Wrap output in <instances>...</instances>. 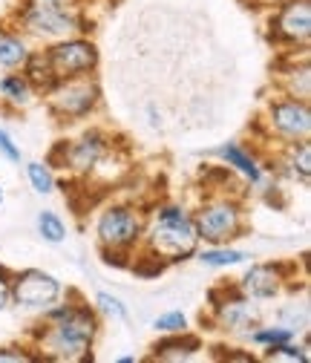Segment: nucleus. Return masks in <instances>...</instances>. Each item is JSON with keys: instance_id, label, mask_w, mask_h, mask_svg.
Listing matches in <instances>:
<instances>
[{"instance_id": "obj_3", "label": "nucleus", "mask_w": 311, "mask_h": 363, "mask_svg": "<svg viewBox=\"0 0 311 363\" xmlns=\"http://www.w3.org/2000/svg\"><path fill=\"white\" fill-rule=\"evenodd\" d=\"M75 0H21L18 23L29 35L40 38H69L75 32L86 35V18L72 6Z\"/></svg>"}, {"instance_id": "obj_9", "label": "nucleus", "mask_w": 311, "mask_h": 363, "mask_svg": "<svg viewBox=\"0 0 311 363\" xmlns=\"http://www.w3.org/2000/svg\"><path fill=\"white\" fill-rule=\"evenodd\" d=\"M271 38L288 47H305L311 38V4L308 0H283L271 15Z\"/></svg>"}, {"instance_id": "obj_11", "label": "nucleus", "mask_w": 311, "mask_h": 363, "mask_svg": "<svg viewBox=\"0 0 311 363\" xmlns=\"http://www.w3.org/2000/svg\"><path fill=\"white\" fill-rule=\"evenodd\" d=\"M268 124L271 130L285 142H300L308 139L311 133V110L308 101L283 96V99H271L268 104Z\"/></svg>"}, {"instance_id": "obj_32", "label": "nucleus", "mask_w": 311, "mask_h": 363, "mask_svg": "<svg viewBox=\"0 0 311 363\" xmlns=\"http://www.w3.org/2000/svg\"><path fill=\"white\" fill-rule=\"evenodd\" d=\"M15 303L12 297V274H0V311H6Z\"/></svg>"}, {"instance_id": "obj_34", "label": "nucleus", "mask_w": 311, "mask_h": 363, "mask_svg": "<svg viewBox=\"0 0 311 363\" xmlns=\"http://www.w3.org/2000/svg\"><path fill=\"white\" fill-rule=\"evenodd\" d=\"M0 274H9V271H6V268H4V265H0Z\"/></svg>"}, {"instance_id": "obj_23", "label": "nucleus", "mask_w": 311, "mask_h": 363, "mask_svg": "<svg viewBox=\"0 0 311 363\" xmlns=\"http://www.w3.org/2000/svg\"><path fill=\"white\" fill-rule=\"evenodd\" d=\"M265 360H291V363H308V346H297L294 340L285 343H274V346H265Z\"/></svg>"}, {"instance_id": "obj_1", "label": "nucleus", "mask_w": 311, "mask_h": 363, "mask_svg": "<svg viewBox=\"0 0 311 363\" xmlns=\"http://www.w3.org/2000/svg\"><path fill=\"white\" fill-rule=\"evenodd\" d=\"M43 332L35 335L40 360L86 363L93 360V343L98 337V314L84 303L43 308Z\"/></svg>"}, {"instance_id": "obj_26", "label": "nucleus", "mask_w": 311, "mask_h": 363, "mask_svg": "<svg viewBox=\"0 0 311 363\" xmlns=\"http://www.w3.org/2000/svg\"><path fill=\"white\" fill-rule=\"evenodd\" d=\"M26 176H29V185H32V191L35 194H52V188H55V176H52V170H50V164H40V162H29L26 164Z\"/></svg>"}, {"instance_id": "obj_7", "label": "nucleus", "mask_w": 311, "mask_h": 363, "mask_svg": "<svg viewBox=\"0 0 311 363\" xmlns=\"http://www.w3.org/2000/svg\"><path fill=\"white\" fill-rule=\"evenodd\" d=\"M47 61L58 81L75 78V75H90L98 67V47L86 38H61L47 50Z\"/></svg>"}, {"instance_id": "obj_25", "label": "nucleus", "mask_w": 311, "mask_h": 363, "mask_svg": "<svg viewBox=\"0 0 311 363\" xmlns=\"http://www.w3.org/2000/svg\"><path fill=\"white\" fill-rule=\"evenodd\" d=\"M130 268H132V274H136V277H142V280H153V277L164 274V271H167V262H164L162 257H156L153 251L145 248V254L136 257V262H130Z\"/></svg>"}, {"instance_id": "obj_21", "label": "nucleus", "mask_w": 311, "mask_h": 363, "mask_svg": "<svg viewBox=\"0 0 311 363\" xmlns=\"http://www.w3.org/2000/svg\"><path fill=\"white\" fill-rule=\"evenodd\" d=\"M199 262L202 265H210V268H225V265H239L245 259H251V254L245 251H237V248H228V245H210L205 251H196Z\"/></svg>"}, {"instance_id": "obj_17", "label": "nucleus", "mask_w": 311, "mask_h": 363, "mask_svg": "<svg viewBox=\"0 0 311 363\" xmlns=\"http://www.w3.org/2000/svg\"><path fill=\"white\" fill-rule=\"evenodd\" d=\"M35 99V89L29 86V81L23 75H4L0 78V101L12 104V110H26Z\"/></svg>"}, {"instance_id": "obj_19", "label": "nucleus", "mask_w": 311, "mask_h": 363, "mask_svg": "<svg viewBox=\"0 0 311 363\" xmlns=\"http://www.w3.org/2000/svg\"><path fill=\"white\" fill-rule=\"evenodd\" d=\"M29 43L21 35L12 32H0V69H15L23 67L29 58Z\"/></svg>"}, {"instance_id": "obj_13", "label": "nucleus", "mask_w": 311, "mask_h": 363, "mask_svg": "<svg viewBox=\"0 0 311 363\" xmlns=\"http://www.w3.org/2000/svg\"><path fill=\"white\" fill-rule=\"evenodd\" d=\"M285 274H288V265H283V262L251 265L245 271V277L239 280V291L251 300H271L285 289V283H288Z\"/></svg>"}, {"instance_id": "obj_5", "label": "nucleus", "mask_w": 311, "mask_h": 363, "mask_svg": "<svg viewBox=\"0 0 311 363\" xmlns=\"http://www.w3.org/2000/svg\"><path fill=\"white\" fill-rule=\"evenodd\" d=\"M96 237H98V248L132 254L145 237V213L127 202H113L96 219Z\"/></svg>"}, {"instance_id": "obj_4", "label": "nucleus", "mask_w": 311, "mask_h": 363, "mask_svg": "<svg viewBox=\"0 0 311 363\" xmlns=\"http://www.w3.org/2000/svg\"><path fill=\"white\" fill-rule=\"evenodd\" d=\"M193 228L199 242L208 245H228L245 234V213L239 199L234 196H208L193 211Z\"/></svg>"}, {"instance_id": "obj_12", "label": "nucleus", "mask_w": 311, "mask_h": 363, "mask_svg": "<svg viewBox=\"0 0 311 363\" xmlns=\"http://www.w3.org/2000/svg\"><path fill=\"white\" fill-rule=\"evenodd\" d=\"M110 150V139L101 130H86L75 142H61V167L75 176H90L101 156Z\"/></svg>"}, {"instance_id": "obj_6", "label": "nucleus", "mask_w": 311, "mask_h": 363, "mask_svg": "<svg viewBox=\"0 0 311 363\" xmlns=\"http://www.w3.org/2000/svg\"><path fill=\"white\" fill-rule=\"evenodd\" d=\"M50 113L58 121H81L86 118L101 101V86L90 75H75L58 81L50 93H43Z\"/></svg>"}, {"instance_id": "obj_29", "label": "nucleus", "mask_w": 311, "mask_h": 363, "mask_svg": "<svg viewBox=\"0 0 311 363\" xmlns=\"http://www.w3.org/2000/svg\"><path fill=\"white\" fill-rule=\"evenodd\" d=\"M280 323L283 326H288V329H294V332H302L305 326H308V308L305 306H294V308H283L280 311Z\"/></svg>"}, {"instance_id": "obj_22", "label": "nucleus", "mask_w": 311, "mask_h": 363, "mask_svg": "<svg viewBox=\"0 0 311 363\" xmlns=\"http://www.w3.org/2000/svg\"><path fill=\"white\" fill-rule=\"evenodd\" d=\"M38 234L47 240V242H52V245H61L67 240V225H64V219L58 213L40 211L38 213Z\"/></svg>"}, {"instance_id": "obj_14", "label": "nucleus", "mask_w": 311, "mask_h": 363, "mask_svg": "<svg viewBox=\"0 0 311 363\" xmlns=\"http://www.w3.org/2000/svg\"><path fill=\"white\" fill-rule=\"evenodd\" d=\"M202 349V337L185 332H176V335H164L159 343H153V360H164V363H176V360H191L196 352Z\"/></svg>"}, {"instance_id": "obj_28", "label": "nucleus", "mask_w": 311, "mask_h": 363, "mask_svg": "<svg viewBox=\"0 0 311 363\" xmlns=\"http://www.w3.org/2000/svg\"><path fill=\"white\" fill-rule=\"evenodd\" d=\"M96 306H98L101 314L113 317V320H121V323L127 320V308H124V303H121L118 297L107 294V291H98V294H96Z\"/></svg>"}, {"instance_id": "obj_35", "label": "nucleus", "mask_w": 311, "mask_h": 363, "mask_svg": "<svg viewBox=\"0 0 311 363\" xmlns=\"http://www.w3.org/2000/svg\"><path fill=\"white\" fill-rule=\"evenodd\" d=\"M0 205H4V188H0Z\"/></svg>"}, {"instance_id": "obj_18", "label": "nucleus", "mask_w": 311, "mask_h": 363, "mask_svg": "<svg viewBox=\"0 0 311 363\" xmlns=\"http://www.w3.org/2000/svg\"><path fill=\"white\" fill-rule=\"evenodd\" d=\"M283 167H285V173H288L291 179L308 182V176H311V142H308V139L291 142L288 150H285Z\"/></svg>"}, {"instance_id": "obj_24", "label": "nucleus", "mask_w": 311, "mask_h": 363, "mask_svg": "<svg viewBox=\"0 0 311 363\" xmlns=\"http://www.w3.org/2000/svg\"><path fill=\"white\" fill-rule=\"evenodd\" d=\"M297 337V332L294 329H288V326H256L254 332H251V340L256 343V346H274V343H285V340H294Z\"/></svg>"}, {"instance_id": "obj_33", "label": "nucleus", "mask_w": 311, "mask_h": 363, "mask_svg": "<svg viewBox=\"0 0 311 363\" xmlns=\"http://www.w3.org/2000/svg\"><path fill=\"white\" fill-rule=\"evenodd\" d=\"M251 4H262V6H277V4H283V0H251Z\"/></svg>"}, {"instance_id": "obj_20", "label": "nucleus", "mask_w": 311, "mask_h": 363, "mask_svg": "<svg viewBox=\"0 0 311 363\" xmlns=\"http://www.w3.org/2000/svg\"><path fill=\"white\" fill-rule=\"evenodd\" d=\"M283 86H285V96L300 99V101H308L311 99V69H308V61L291 64L283 72Z\"/></svg>"}, {"instance_id": "obj_2", "label": "nucleus", "mask_w": 311, "mask_h": 363, "mask_svg": "<svg viewBox=\"0 0 311 363\" xmlns=\"http://www.w3.org/2000/svg\"><path fill=\"white\" fill-rule=\"evenodd\" d=\"M145 248L162 257L167 265L185 262L199 251V234L193 228V213L185 205L162 202L150 222H145Z\"/></svg>"}, {"instance_id": "obj_10", "label": "nucleus", "mask_w": 311, "mask_h": 363, "mask_svg": "<svg viewBox=\"0 0 311 363\" xmlns=\"http://www.w3.org/2000/svg\"><path fill=\"white\" fill-rule=\"evenodd\" d=\"M12 297L23 308H50L61 300V283L40 268H23L12 277Z\"/></svg>"}, {"instance_id": "obj_8", "label": "nucleus", "mask_w": 311, "mask_h": 363, "mask_svg": "<svg viewBox=\"0 0 311 363\" xmlns=\"http://www.w3.org/2000/svg\"><path fill=\"white\" fill-rule=\"evenodd\" d=\"M222 294L225 300H213V317H216V326L225 329V332H234V335H242V332H254L259 323H262V311L259 306L245 297L239 291V286H222Z\"/></svg>"}, {"instance_id": "obj_31", "label": "nucleus", "mask_w": 311, "mask_h": 363, "mask_svg": "<svg viewBox=\"0 0 311 363\" xmlns=\"http://www.w3.org/2000/svg\"><path fill=\"white\" fill-rule=\"evenodd\" d=\"M0 156L9 159V162H21V147L15 145V139L4 127H0Z\"/></svg>"}, {"instance_id": "obj_16", "label": "nucleus", "mask_w": 311, "mask_h": 363, "mask_svg": "<svg viewBox=\"0 0 311 363\" xmlns=\"http://www.w3.org/2000/svg\"><path fill=\"white\" fill-rule=\"evenodd\" d=\"M23 78L29 81V86L35 89V96L40 93H50V89L58 84V78H55V72H52V67H50V61H47V52H29V58H26V64H23Z\"/></svg>"}, {"instance_id": "obj_30", "label": "nucleus", "mask_w": 311, "mask_h": 363, "mask_svg": "<svg viewBox=\"0 0 311 363\" xmlns=\"http://www.w3.org/2000/svg\"><path fill=\"white\" fill-rule=\"evenodd\" d=\"M38 354H32L23 346H0V363H32Z\"/></svg>"}, {"instance_id": "obj_15", "label": "nucleus", "mask_w": 311, "mask_h": 363, "mask_svg": "<svg viewBox=\"0 0 311 363\" xmlns=\"http://www.w3.org/2000/svg\"><path fill=\"white\" fill-rule=\"evenodd\" d=\"M216 156H219V159H225V164H228L231 170L242 173V176L251 182V185H259V182H262V167H259V162H256L254 153L245 150L242 145L228 142V145H222V147L216 150Z\"/></svg>"}, {"instance_id": "obj_27", "label": "nucleus", "mask_w": 311, "mask_h": 363, "mask_svg": "<svg viewBox=\"0 0 311 363\" xmlns=\"http://www.w3.org/2000/svg\"><path fill=\"white\" fill-rule=\"evenodd\" d=\"M153 329L162 335H176V332H185L188 329V317L182 311H164L153 320Z\"/></svg>"}]
</instances>
